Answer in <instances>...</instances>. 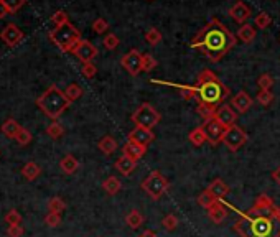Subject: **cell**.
<instances>
[{
	"label": "cell",
	"mask_w": 280,
	"mask_h": 237,
	"mask_svg": "<svg viewBox=\"0 0 280 237\" xmlns=\"http://www.w3.org/2000/svg\"><path fill=\"white\" fill-rule=\"evenodd\" d=\"M227 209L238 214L234 222V232L239 237H280V218L278 207L267 195H259L254 206L247 211H239L224 199H221Z\"/></svg>",
	"instance_id": "6da1fadb"
},
{
	"label": "cell",
	"mask_w": 280,
	"mask_h": 237,
	"mask_svg": "<svg viewBox=\"0 0 280 237\" xmlns=\"http://www.w3.org/2000/svg\"><path fill=\"white\" fill-rule=\"evenodd\" d=\"M236 43L238 40L231 30L221 20L213 18L193 36L190 46L201 51L209 61L218 63L236 46Z\"/></svg>",
	"instance_id": "7a4b0ae2"
},
{
	"label": "cell",
	"mask_w": 280,
	"mask_h": 237,
	"mask_svg": "<svg viewBox=\"0 0 280 237\" xmlns=\"http://www.w3.org/2000/svg\"><path fill=\"white\" fill-rule=\"evenodd\" d=\"M195 101L198 106L209 107L216 110L219 106H223L224 101L229 96V87L221 81L211 69H203L200 76L196 78V83L193 84Z\"/></svg>",
	"instance_id": "3957f363"
},
{
	"label": "cell",
	"mask_w": 280,
	"mask_h": 237,
	"mask_svg": "<svg viewBox=\"0 0 280 237\" xmlns=\"http://www.w3.org/2000/svg\"><path fill=\"white\" fill-rule=\"evenodd\" d=\"M36 106L40 107V110L45 115L56 121V118L71 106V101L66 98L64 91H61L60 87L53 84L36 99Z\"/></svg>",
	"instance_id": "277c9868"
},
{
	"label": "cell",
	"mask_w": 280,
	"mask_h": 237,
	"mask_svg": "<svg viewBox=\"0 0 280 237\" xmlns=\"http://www.w3.org/2000/svg\"><path fill=\"white\" fill-rule=\"evenodd\" d=\"M50 40L60 50L66 51V53H73V50H75L76 44L81 41V32L68 21V23H64L61 27H55L51 30Z\"/></svg>",
	"instance_id": "5b68a950"
},
{
	"label": "cell",
	"mask_w": 280,
	"mask_h": 237,
	"mask_svg": "<svg viewBox=\"0 0 280 237\" xmlns=\"http://www.w3.org/2000/svg\"><path fill=\"white\" fill-rule=\"evenodd\" d=\"M168 188H170V183H168L167 178L161 175L160 172H157V170H155V172H152L142 181V189L152 199H155V201L165 195V193L168 191Z\"/></svg>",
	"instance_id": "8992f818"
},
{
	"label": "cell",
	"mask_w": 280,
	"mask_h": 237,
	"mask_svg": "<svg viewBox=\"0 0 280 237\" xmlns=\"http://www.w3.org/2000/svg\"><path fill=\"white\" fill-rule=\"evenodd\" d=\"M160 114L155 110V107L152 106V104H140L138 109L135 110L134 114H132V122L138 127H145V129H153L157 127L158 122H160Z\"/></svg>",
	"instance_id": "52a82bcc"
},
{
	"label": "cell",
	"mask_w": 280,
	"mask_h": 237,
	"mask_svg": "<svg viewBox=\"0 0 280 237\" xmlns=\"http://www.w3.org/2000/svg\"><path fill=\"white\" fill-rule=\"evenodd\" d=\"M247 142V133L242 130L239 125H231V127L226 129L223 144L229 148L231 152H238L239 148H242Z\"/></svg>",
	"instance_id": "ba28073f"
},
{
	"label": "cell",
	"mask_w": 280,
	"mask_h": 237,
	"mask_svg": "<svg viewBox=\"0 0 280 237\" xmlns=\"http://www.w3.org/2000/svg\"><path fill=\"white\" fill-rule=\"evenodd\" d=\"M201 127H203V130L206 133V138H208V142L211 145H218V144L223 142L224 133H226V127L224 125H221L215 117L204 121V124L201 125Z\"/></svg>",
	"instance_id": "9c48e42d"
},
{
	"label": "cell",
	"mask_w": 280,
	"mask_h": 237,
	"mask_svg": "<svg viewBox=\"0 0 280 237\" xmlns=\"http://www.w3.org/2000/svg\"><path fill=\"white\" fill-rule=\"evenodd\" d=\"M121 63L130 76H137V74L142 73V55H140L138 50H130L129 53H125Z\"/></svg>",
	"instance_id": "30bf717a"
},
{
	"label": "cell",
	"mask_w": 280,
	"mask_h": 237,
	"mask_svg": "<svg viewBox=\"0 0 280 237\" xmlns=\"http://www.w3.org/2000/svg\"><path fill=\"white\" fill-rule=\"evenodd\" d=\"M153 140H155V133H153L150 129L138 127V125H135V127L132 129L129 132V135H127V142L142 145V147H149Z\"/></svg>",
	"instance_id": "8fae6325"
},
{
	"label": "cell",
	"mask_w": 280,
	"mask_h": 237,
	"mask_svg": "<svg viewBox=\"0 0 280 237\" xmlns=\"http://www.w3.org/2000/svg\"><path fill=\"white\" fill-rule=\"evenodd\" d=\"M98 48L94 46V44L91 41H86V40H81L76 48L73 50V55H75L78 59H81L83 63H91L92 59L98 56Z\"/></svg>",
	"instance_id": "7c38bea8"
},
{
	"label": "cell",
	"mask_w": 280,
	"mask_h": 237,
	"mask_svg": "<svg viewBox=\"0 0 280 237\" xmlns=\"http://www.w3.org/2000/svg\"><path fill=\"white\" fill-rule=\"evenodd\" d=\"M24 32L15 25V23H9L5 25V28L0 32V40L9 46H17V44L24 40Z\"/></svg>",
	"instance_id": "4fadbf2b"
},
{
	"label": "cell",
	"mask_w": 280,
	"mask_h": 237,
	"mask_svg": "<svg viewBox=\"0 0 280 237\" xmlns=\"http://www.w3.org/2000/svg\"><path fill=\"white\" fill-rule=\"evenodd\" d=\"M215 118L221 124L224 125V127H231V125H236V121H238V112L232 109V106L229 104H223V106H219L216 109V114H215Z\"/></svg>",
	"instance_id": "5bb4252c"
},
{
	"label": "cell",
	"mask_w": 280,
	"mask_h": 237,
	"mask_svg": "<svg viewBox=\"0 0 280 237\" xmlns=\"http://www.w3.org/2000/svg\"><path fill=\"white\" fill-rule=\"evenodd\" d=\"M227 13H229V17L236 21V23L244 25V23H246V20L250 17V13H252V12H250V9H249V7H247L244 2H242V0H238V2H236V4L231 7L229 12H227Z\"/></svg>",
	"instance_id": "9a60e30c"
},
{
	"label": "cell",
	"mask_w": 280,
	"mask_h": 237,
	"mask_svg": "<svg viewBox=\"0 0 280 237\" xmlns=\"http://www.w3.org/2000/svg\"><path fill=\"white\" fill-rule=\"evenodd\" d=\"M231 106L238 114H246L247 110L252 107V98L246 91H239L231 99Z\"/></svg>",
	"instance_id": "2e32d148"
},
{
	"label": "cell",
	"mask_w": 280,
	"mask_h": 237,
	"mask_svg": "<svg viewBox=\"0 0 280 237\" xmlns=\"http://www.w3.org/2000/svg\"><path fill=\"white\" fill-rule=\"evenodd\" d=\"M208 218L213 224H221V222H224L226 218H227V207L226 204L221 201H216L211 207H208Z\"/></svg>",
	"instance_id": "e0dca14e"
},
{
	"label": "cell",
	"mask_w": 280,
	"mask_h": 237,
	"mask_svg": "<svg viewBox=\"0 0 280 237\" xmlns=\"http://www.w3.org/2000/svg\"><path fill=\"white\" fill-rule=\"evenodd\" d=\"M208 189L213 196H215L216 199H224L227 195H229V186L221 180V178H216V180H213L209 184H208Z\"/></svg>",
	"instance_id": "ac0fdd59"
},
{
	"label": "cell",
	"mask_w": 280,
	"mask_h": 237,
	"mask_svg": "<svg viewBox=\"0 0 280 237\" xmlns=\"http://www.w3.org/2000/svg\"><path fill=\"white\" fill-rule=\"evenodd\" d=\"M114 167H115V170H117V172H119L122 176H129V175L135 170L137 161H135V160H132V158H129V157H125V155H122L121 158H117V161L114 163Z\"/></svg>",
	"instance_id": "d6986e66"
},
{
	"label": "cell",
	"mask_w": 280,
	"mask_h": 237,
	"mask_svg": "<svg viewBox=\"0 0 280 237\" xmlns=\"http://www.w3.org/2000/svg\"><path fill=\"white\" fill-rule=\"evenodd\" d=\"M145 152H147V147L132 144V142H127L122 147V155H125V157H129V158L135 160V161H138L140 158H142L145 155Z\"/></svg>",
	"instance_id": "ffe728a7"
},
{
	"label": "cell",
	"mask_w": 280,
	"mask_h": 237,
	"mask_svg": "<svg viewBox=\"0 0 280 237\" xmlns=\"http://www.w3.org/2000/svg\"><path fill=\"white\" fill-rule=\"evenodd\" d=\"M60 168L64 175H73L79 168V161L76 160L75 155H64L60 161Z\"/></svg>",
	"instance_id": "44dd1931"
},
{
	"label": "cell",
	"mask_w": 280,
	"mask_h": 237,
	"mask_svg": "<svg viewBox=\"0 0 280 237\" xmlns=\"http://www.w3.org/2000/svg\"><path fill=\"white\" fill-rule=\"evenodd\" d=\"M98 147H99V150L104 155H112L117 150V147H119V145H117V140L112 135H104L98 142Z\"/></svg>",
	"instance_id": "7402d4cb"
},
{
	"label": "cell",
	"mask_w": 280,
	"mask_h": 237,
	"mask_svg": "<svg viewBox=\"0 0 280 237\" xmlns=\"http://www.w3.org/2000/svg\"><path fill=\"white\" fill-rule=\"evenodd\" d=\"M102 189H104L107 195L114 196V195H117V193L122 189V183L119 181V178L109 176V178H106L104 181H102Z\"/></svg>",
	"instance_id": "603a6c76"
},
{
	"label": "cell",
	"mask_w": 280,
	"mask_h": 237,
	"mask_svg": "<svg viewBox=\"0 0 280 237\" xmlns=\"http://www.w3.org/2000/svg\"><path fill=\"white\" fill-rule=\"evenodd\" d=\"M21 127L18 125L17 121H13V118H7V121L2 124V127H0V130H2V133L7 137V138H13L15 140L17 133Z\"/></svg>",
	"instance_id": "cb8c5ba5"
},
{
	"label": "cell",
	"mask_w": 280,
	"mask_h": 237,
	"mask_svg": "<svg viewBox=\"0 0 280 237\" xmlns=\"http://www.w3.org/2000/svg\"><path fill=\"white\" fill-rule=\"evenodd\" d=\"M255 36H257V32H255V28L252 25H249V23L241 25L239 32H238V38L242 43H252L255 40Z\"/></svg>",
	"instance_id": "d4e9b609"
},
{
	"label": "cell",
	"mask_w": 280,
	"mask_h": 237,
	"mask_svg": "<svg viewBox=\"0 0 280 237\" xmlns=\"http://www.w3.org/2000/svg\"><path fill=\"white\" fill-rule=\"evenodd\" d=\"M21 175H24L28 181H33L41 175V168H40V165H36L35 161H28L27 165L21 168Z\"/></svg>",
	"instance_id": "484cf974"
},
{
	"label": "cell",
	"mask_w": 280,
	"mask_h": 237,
	"mask_svg": "<svg viewBox=\"0 0 280 237\" xmlns=\"http://www.w3.org/2000/svg\"><path fill=\"white\" fill-rule=\"evenodd\" d=\"M125 224H127L130 229H138L140 226L144 224V216L142 212L137 209H132L127 216H125Z\"/></svg>",
	"instance_id": "4316f807"
},
{
	"label": "cell",
	"mask_w": 280,
	"mask_h": 237,
	"mask_svg": "<svg viewBox=\"0 0 280 237\" xmlns=\"http://www.w3.org/2000/svg\"><path fill=\"white\" fill-rule=\"evenodd\" d=\"M188 140L195 147H201L204 142H208V138H206V133L203 130V127H196L193 129L190 133H188Z\"/></svg>",
	"instance_id": "83f0119b"
},
{
	"label": "cell",
	"mask_w": 280,
	"mask_h": 237,
	"mask_svg": "<svg viewBox=\"0 0 280 237\" xmlns=\"http://www.w3.org/2000/svg\"><path fill=\"white\" fill-rule=\"evenodd\" d=\"M196 201H198V204H200V206H203L204 209H208V207H211L216 201H219V199H216L215 196H213L208 189H204L203 193H200V195H198Z\"/></svg>",
	"instance_id": "f1b7e54d"
},
{
	"label": "cell",
	"mask_w": 280,
	"mask_h": 237,
	"mask_svg": "<svg viewBox=\"0 0 280 237\" xmlns=\"http://www.w3.org/2000/svg\"><path fill=\"white\" fill-rule=\"evenodd\" d=\"M83 87H81L79 84H76V83H71L68 87L64 89V94H66V98H68L71 102L73 101H78L81 96H83Z\"/></svg>",
	"instance_id": "f546056e"
},
{
	"label": "cell",
	"mask_w": 280,
	"mask_h": 237,
	"mask_svg": "<svg viewBox=\"0 0 280 237\" xmlns=\"http://www.w3.org/2000/svg\"><path fill=\"white\" fill-rule=\"evenodd\" d=\"M46 133H48V137L58 140V138H61V137H63L64 129H63V125H61L60 122H58V121H53V122H51V124L48 125V127H46Z\"/></svg>",
	"instance_id": "4dcf8cb0"
},
{
	"label": "cell",
	"mask_w": 280,
	"mask_h": 237,
	"mask_svg": "<svg viewBox=\"0 0 280 237\" xmlns=\"http://www.w3.org/2000/svg\"><path fill=\"white\" fill-rule=\"evenodd\" d=\"M161 38H164V36H161L160 30L155 28V27L145 32V40H147V43L150 44V46H155V44H158L161 41Z\"/></svg>",
	"instance_id": "1f68e13d"
},
{
	"label": "cell",
	"mask_w": 280,
	"mask_h": 237,
	"mask_svg": "<svg viewBox=\"0 0 280 237\" xmlns=\"http://www.w3.org/2000/svg\"><path fill=\"white\" fill-rule=\"evenodd\" d=\"M48 209H50V212L61 214L66 209V203L63 201L60 196H55V198H51L50 201H48Z\"/></svg>",
	"instance_id": "d6a6232c"
},
{
	"label": "cell",
	"mask_w": 280,
	"mask_h": 237,
	"mask_svg": "<svg viewBox=\"0 0 280 237\" xmlns=\"http://www.w3.org/2000/svg\"><path fill=\"white\" fill-rule=\"evenodd\" d=\"M257 86H259L261 91H270V87L274 86V78H272V74L269 73H264L257 79Z\"/></svg>",
	"instance_id": "836d02e7"
},
{
	"label": "cell",
	"mask_w": 280,
	"mask_h": 237,
	"mask_svg": "<svg viewBox=\"0 0 280 237\" xmlns=\"http://www.w3.org/2000/svg\"><path fill=\"white\" fill-rule=\"evenodd\" d=\"M257 104L262 107H269L272 102H274V94L270 91H259L257 92V98H255Z\"/></svg>",
	"instance_id": "e575fe53"
},
{
	"label": "cell",
	"mask_w": 280,
	"mask_h": 237,
	"mask_svg": "<svg viewBox=\"0 0 280 237\" xmlns=\"http://www.w3.org/2000/svg\"><path fill=\"white\" fill-rule=\"evenodd\" d=\"M270 23H272V17H270L269 13H265V12L259 13V15L255 17V20H254V25H255L257 28H261V30L269 28Z\"/></svg>",
	"instance_id": "d590c367"
},
{
	"label": "cell",
	"mask_w": 280,
	"mask_h": 237,
	"mask_svg": "<svg viewBox=\"0 0 280 237\" xmlns=\"http://www.w3.org/2000/svg\"><path fill=\"white\" fill-rule=\"evenodd\" d=\"M161 226H164L165 231H175L176 227H178V218L175 216V214H167V216L161 219Z\"/></svg>",
	"instance_id": "8d00e7d4"
},
{
	"label": "cell",
	"mask_w": 280,
	"mask_h": 237,
	"mask_svg": "<svg viewBox=\"0 0 280 237\" xmlns=\"http://www.w3.org/2000/svg\"><path fill=\"white\" fill-rule=\"evenodd\" d=\"M119 43H121V40H119V36L117 35H114V33H107L106 36H104V40H102V44H104V48L106 50H115L117 46H119Z\"/></svg>",
	"instance_id": "74e56055"
},
{
	"label": "cell",
	"mask_w": 280,
	"mask_h": 237,
	"mask_svg": "<svg viewBox=\"0 0 280 237\" xmlns=\"http://www.w3.org/2000/svg\"><path fill=\"white\" fill-rule=\"evenodd\" d=\"M157 68V59L153 58L152 55H142V71L145 73H150Z\"/></svg>",
	"instance_id": "f35d334b"
},
{
	"label": "cell",
	"mask_w": 280,
	"mask_h": 237,
	"mask_svg": "<svg viewBox=\"0 0 280 237\" xmlns=\"http://www.w3.org/2000/svg\"><path fill=\"white\" fill-rule=\"evenodd\" d=\"M107 30H109V23L104 20V18H96L92 21V32L94 33H98V35H104L107 33Z\"/></svg>",
	"instance_id": "ab89813d"
},
{
	"label": "cell",
	"mask_w": 280,
	"mask_h": 237,
	"mask_svg": "<svg viewBox=\"0 0 280 237\" xmlns=\"http://www.w3.org/2000/svg\"><path fill=\"white\" fill-rule=\"evenodd\" d=\"M15 140L18 142V145H21V147L28 145V144L32 142V133H30V130H27L25 127H21V129L18 130V133H17Z\"/></svg>",
	"instance_id": "60d3db41"
},
{
	"label": "cell",
	"mask_w": 280,
	"mask_h": 237,
	"mask_svg": "<svg viewBox=\"0 0 280 237\" xmlns=\"http://www.w3.org/2000/svg\"><path fill=\"white\" fill-rule=\"evenodd\" d=\"M51 21H53L55 27H61L64 23H68L69 17H68V13H66L64 10H58V12L53 13V17H51Z\"/></svg>",
	"instance_id": "b9f144b4"
},
{
	"label": "cell",
	"mask_w": 280,
	"mask_h": 237,
	"mask_svg": "<svg viewBox=\"0 0 280 237\" xmlns=\"http://www.w3.org/2000/svg\"><path fill=\"white\" fill-rule=\"evenodd\" d=\"M2 2L5 4L7 10H9L10 15H12V13H17V12L21 9V7L25 5L27 0H2Z\"/></svg>",
	"instance_id": "7bdbcfd3"
},
{
	"label": "cell",
	"mask_w": 280,
	"mask_h": 237,
	"mask_svg": "<svg viewBox=\"0 0 280 237\" xmlns=\"http://www.w3.org/2000/svg\"><path fill=\"white\" fill-rule=\"evenodd\" d=\"M81 74H83L84 78L91 79L94 78L96 74H98V68H96V64L91 61V63H83V66H81Z\"/></svg>",
	"instance_id": "ee69618b"
},
{
	"label": "cell",
	"mask_w": 280,
	"mask_h": 237,
	"mask_svg": "<svg viewBox=\"0 0 280 237\" xmlns=\"http://www.w3.org/2000/svg\"><path fill=\"white\" fill-rule=\"evenodd\" d=\"M5 222L9 226H17L21 222V216H20V212L17 209H10L9 212L5 214Z\"/></svg>",
	"instance_id": "f6af8a7d"
},
{
	"label": "cell",
	"mask_w": 280,
	"mask_h": 237,
	"mask_svg": "<svg viewBox=\"0 0 280 237\" xmlns=\"http://www.w3.org/2000/svg\"><path fill=\"white\" fill-rule=\"evenodd\" d=\"M45 224L50 227H58L61 224V214H56V212H48L45 216Z\"/></svg>",
	"instance_id": "bcb514c9"
},
{
	"label": "cell",
	"mask_w": 280,
	"mask_h": 237,
	"mask_svg": "<svg viewBox=\"0 0 280 237\" xmlns=\"http://www.w3.org/2000/svg\"><path fill=\"white\" fill-rule=\"evenodd\" d=\"M7 234H9V237H21L24 235V227H21V224L9 226V229H7Z\"/></svg>",
	"instance_id": "7dc6e473"
},
{
	"label": "cell",
	"mask_w": 280,
	"mask_h": 237,
	"mask_svg": "<svg viewBox=\"0 0 280 237\" xmlns=\"http://www.w3.org/2000/svg\"><path fill=\"white\" fill-rule=\"evenodd\" d=\"M272 180H274L278 186H280V165L274 170V172H272Z\"/></svg>",
	"instance_id": "c3c4849f"
},
{
	"label": "cell",
	"mask_w": 280,
	"mask_h": 237,
	"mask_svg": "<svg viewBox=\"0 0 280 237\" xmlns=\"http://www.w3.org/2000/svg\"><path fill=\"white\" fill-rule=\"evenodd\" d=\"M10 12L7 10V7H5V4L2 2V0H0V18H5L7 15H9Z\"/></svg>",
	"instance_id": "681fc988"
},
{
	"label": "cell",
	"mask_w": 280,
	"mask_h": 237,
	"mask_svg": "<svg viewBox=\"0 0 280 237\" xmlns=\"http://www.w3.org/2000/svg\"><path fill=\"white\" fill-rule=\"evenodd\" d=\"M138 237H158V235H157L155 232H153V231H144Z\"/></svg>",
	"instance_id": "f907efd6"
},
{
	"label": "cell",
	"mask_w": 280,
	"mask_h": 237,
	"mask_svg": "<svg viewBox=\"0 0 280 237\" xmlns=\"http://www.w3.org/2000/svg\"><path fill=\"white\" fill-rule=\"evenodd\" d=\"M278 218H280V206H278Z\"/></svg>",
	"instance_id": "816d5d0a"
}]
</instances>
